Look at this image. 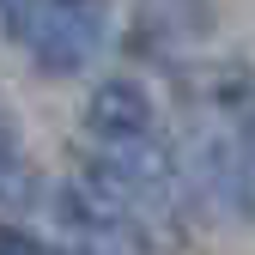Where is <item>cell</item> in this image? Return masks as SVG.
<instances>
[{
  "label": "cell",
  "mask_w": 255,
  "mask_h": 255,
  "mask_svg": "<svg viewBox=\"0 0 255 255\" xmlns=\"http://www.w3.org/2000/svg\"><path fill=\"white\" fill-rule=\"evenodd\" d=\"M85 128L98 134L104 146H122V140H152L158 128V110H152V91L134 85V79H104L85 104Z\"/></svg>",
  "instance_id": "cell-2"
},
{
  "label": "cell",
  "mask_w": 255,
  "mask_h": 255,
  "mask_svg": "<svg viewBox=\"0 0 255 255\" xmlns=\"http://www.w3.org/2000/svg\"><path fill=\"white\" fill-rule=\"evenodd\" d=\"M0 249H6V255H30V249H37V231H12V225H0Z\"/></svg>",
  "instance_id": "cell-5"
},
{
  "label": "cell",
  "mask_w": 255,
  "mask_h": 255,
  "mask_svg": "<svg viewBox=\"0 0 255 255\" xmlns=\"http://www.w3.org/2000/svg\"><path fill=\"white\" fill-rule=\"evenodd\" d=\"M225 195L255 219V104H249V116H243V158L225 164Z\"/></svg>",
  "instance_id": "cell-4"
},
{
  "label": "cell",
  "mask_w": 255,
  "mask_h": 255,
  "mask_svg": "<svg viewBox=\"0 0 255 255\" xmlns=\"http://www.w3.org/2000/svg\"><path fill=\"white\" fill-rule=\"evenodd\" d=\"M37 182H30V164H24V146H18V128L0 116V201H30Z\"/></svg>",
  "instance_id": "cell-3"
},
{
  "label": "cell",
  "mask_w": 255,
  "mask_h": 255,
  "mask_svg": "<svg viewBox=\"0 0 255 255\" xmlns=\"http://www.w3.org/2000/svg\"><path fill=\"white\" fill-rule=\"evenodd\" d=\"M6 24L43 73H79L110 37V6L104 0H6Z\"/></svg>",
  "instance_id": "cell-1"
}]
</instances>
